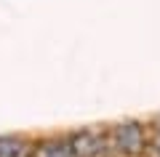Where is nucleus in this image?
I'll return each mask as SVG.
<instances>
[{"label": "nucleus", "instance_id": "obj_1", "mask_svg": "<svg viewBox=\"0 0 160 157\" xmlns=\"http://www.w3.org/2000/svg\"><path fill=\"white\" fill-rule=\"evenodd\" d=\"M109 155L115 157H142L147 155V125L139 120H123L107 130Z\"/></svg>", "mask_w": 160, "mask_h": 157}, {"label": "nucleus", "instance_id": "obj_2", "mask_svg": "<svg viewBox=\"0 0 160 157\" xmlns=\"http://www.w3.org/2000/svg\"><path fill=\"white\" fill-rule=\"evenodd\" d=\"M67 141L72 146L75 157H107L109 155L107 133L96 128H78L72 133H67Z\"/></svg>", "mask_w": 160, "mask_h": 157}, {"label": "nucleus", "instance_id": "obj_3", "mask_svg": "<svg viewBox=\"0 0 160 157\" xmlns=\"http://www.w3.org/2000/svg\"><path fill=\"white\" fill-rule=\"evenodd\" d=\"M32 157H75L72 146L64 136H48V139H40L32 149Z\"/></svg>", "mask_w": 160, "mask_h": 157}, {"label": "nucleus", "instance_id": "obj_4", "mask_svg": "<svg viewBox=\"0 0 160 157\" xmlns=\"http://www.w3.org/2000/svg\"><path fill=\"white\" fill-rule=\"evenodd\" d=\"M32 149L35 144L24 136H13V133L0 136V157H32Z\"/></svg>", "mask_w": 160, "mask_h": 157}, {"label": "nucleus", "instance_id": "obj_5", "mask_svg": "<svg viewBox=\"0 0 160 157\" xmlns=\"http://www.w3.org/2000/svg\"><path fill=\"white\" fill-rule=\"evenodd\" d=\"M147 155L160 157V117L147 125Z\"/></svg>", "mask_w": 160, "mask_h": 157}]
</instances>
